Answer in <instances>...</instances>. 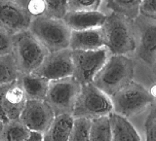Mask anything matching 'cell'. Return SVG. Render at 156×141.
<instances>
[{
  "label": "cell",
  "instance_id": "6da1fadb",
  "mask_svg": "<svg viewBox=\"0 0 156 141\" xmlns=\"http://www.w3.org/2000/svg\"><path fill=\"white\" fill-rule=\"evenodd\" d=\"M135 67L132 57L111 56L95 77L93 84L111 97L134 81Z\"/></svg>",
  "mask_w": 156,
  "mask_h": 141
},
{
  "label": "cell",
  "instance_id": "7a4b0ae2",
  "mask_svg": "<svg viewBox=\"0 0 156 141\" xmlns=\"http://www.w3.org/2000/svg\"><path fill=\"white\" fill-rule=\"evenodd\" d=\"M105 34V47L112 56L134 55L136 39L134 33V19L123 15L111 12L101 26Z\"/></svg>",
  "mask_w": 156,
  "mask_h": 141
},
{
  "label": "cell",
  "instance_id": "3957f363",
  "mask_svg": "<svg viewBox=\"0 0 156 141\" xmlns=\"http://www.w3.org/2000/svg\"><path fill=\"white\" fill-rule=\"evenodd\" d=\"M113 112L132 120L144 114L155 101L153 95L140 83L133 81L110 97Z\"/></svg>",
  "mask_w": 156,
  "mask_h": 141
},
{
  "label": "cell",
  "instance_id": "277c9868",
  "mask_svg": "<svg viewBox=\"0 0 156 141\" xmlns=\"http://www.w3.org/2000/svg\"><path fill=\"white\" fill-rule=\"evenodd\" d=\"M28 30L49 53L69 48L71 29L62 19L50 18L45 15L34 18Z\"/></svg>",
  "mask_w": 156,
  "mask_h": 141
},
{
  "label": "cell",
  "instance_id": "5b68a950",
  "mask_svg": "<svg viewBox=\"0 0 156 141\" xmlns=\"http://www.w3.org/2000/svg\"><path fill=\"white\" fill-rule=\"evenodd\" d=\"M13 55L22 74H29L37 70L48 56L49 51L29 31L13 35Z\"/></svg>",
  "mask_w": 156,
  "mask_h": 141
},
{
  "label": "cell",
  "instance_id": "8992f818",
  "mask_svg": "<svg viewBox=\"0 0 156 141\" xmlns=\"http://www.w3.org/2000/svg\"><path fill=\"white\" fill-rule=\"evenodd\" d=\"M112 112L113 105L108 95L93 83L82 85L72 113L73 118L95 120L109 116Z\"/></svg>",
  "mask_w": 156,
  "mask_h": 141
},
{
  "label": "cell",
  "instance_id": "52a82bcc",
  "mask_svg": "<svg viewBox=\"0 0 156 141\" xmlns=\"http://www.w3.org/2000/svg\"><path fill=\"white\" fill-rule=\"evenodd\" d=\"M81 87L82 85L73 76L50 81L45 101L56 116L63 114L72 116Z\"/></svg>",
  "mask_w": 156,
  "mask_h": 141
},
{
  "label": "cell",
  "instance_id": "ba28073f",
  "mask_svg": "<svg viewBox=\"0 0 156 141\" xmlns=\"http://www.w3.org/2000/svg\"><path fill=\"white\" fill-rule=\"evenodd\" d=\"M134 56L151 69L156 60V19L140 14L134 19Z\"/></svg>",
  "mask_w": 156,
  "mask_h": 141
},
{
  "label": "cell",
  "instance_id": "9c48e42d",
  "mask_svg": "<svg viewBox=\"0 0 156 141\" xmlns=\"http://www.w3.org/2000/svg\"><path fill=\"white\" fill-rule=\"evenodd\" d=\"M111 56L106 47L94 51H72L73 77L81 85L93 83Z\"/></svg>",
  "mask_w": 156,
  "mask_h": 141
},
{
  "label": "cell",
  "instance_id": "30bf717a",
  "mask_svg": "<svg viewBox=\"0 0 156 141\" xmlns=\"http://www.w3.org/2000/svg\"><path fill=\"white\" fill-rule=\"evenodd\" d=\"M33 73L46 78L49 81L73 76L72 50L67 48L65 50L49 53L42 64Z\"/></svg>",
  "mask_w": 156,
  "mask_h": 141
},
{
  "label": "cell",
  "instance_id": "8fae6325",
  "mask_svg": "<svg viewBox=\"0 0 156 141\" xmlns=\"http://www.w3.org/2000/svg\"><path fill=\"white\" fill-rule=\"evenodd\" d=\"M55 118V113L45 100H27L20 120L33 132L44 134Z\"/></svg>",
  "mask_w": 156,
  "mask_h": 141
},
{
  "label": "cell",
  "instance_id": "7c38bea8",
  "mask_svg": "<svg viewBox=\"0 0 156 141\" xmlns=\"http://www.w3.org/2000/svg\"><path fill=\"white\" fill-rule=\"evenodd\" d=\"M32 18L9 0H0V27L11 35L29 29Z\"/></svg>",
  "mask_w": 156,
  "mask_h": 141
},
{
  "label": "cell",
  "instance_id": "4fadbf2b",
  "mask_svg": "<svg viewBox=\"0 0 156 141\" xmlns=\"http://www.w3.org/2000/svg\"><path fill=\"white\" fill-rule=\"evenodd\" d=\"M27 101L19 78L12 83L0 86V106L9 121L20 119Z\"/></svg>",
  "mask_w": 156,
  "mask_h": 141
},
{
  "label": "cell",
  "instance_id": "5bb4252c",
  "mask_svg": "<svg viewBox=\"0 0 156 141\" xmlns=\"http://www.w3.org/2000/svg\"><path fill=\"white\" fill-rule=\"evenodd\" d=\"M105 47V39L101 27L71 30L69 48L72 51H94Z\"/></svg>",
  "mask_w": 156,
  "mask_h": 141
},
{
  "label": "cell",
  "instance_id": "9a60e30c",
  "mask_svg": "<svg viewBox=\"0 0 156 141\" xmlns=\"http://www.w3.org/2000/svg\"><path fill=\"white\" fill-rule=\"evenodd\" d=\"M62 19L71 30H85L101 27L106 15L100 11H68Z\"/></svg>",
  "mask_w": 156,
  "mask_h": 141
},
{
  "label": "cell",
  "instance_id": "2e32d148",
  "mask_svg": "<svg viewBox=\"0 0 156 141\" xmlns=\"http://www.w3.org/2000/svg\"><path fill=\"white\" fill-rule=\"evenodd\" d=\"M111 141H143L134 124L125 117L112 112L109 114Z\"/></svg>",
  "mask_w": 156,
  "mask_h": 141
},
{
  "label": "cell",
  "instance_id": "e0dca14e",
  "mask_svg": "<svg viewBox=\"0 0 156 141\" xmlns=\"http://www.w3.org/2000/svg\"><path fill=\"white\" fill-rule=\"evenodd\" d=\"M27 100H45L50 81L34 73L21 74L19 77Z\"/></svg>",
  "mask_w": 156,
  "mask_h": 141
},
{
  "label": "cell",
  "instance_id": "ac0fdd59",
  "mask_svg": "<svg viewBox=\"0 0 156 141\" xmlns=\"http://www.w3.org/2000/svg\"><path fill=\"white\" fill-rule=\"evenodd\" d=\"M74 118L63 114L56 116L49 129L43 134V141H68Z\"/></svg>",
  "mask_w": 156,
  "mask_h": 141
},
{
  "label": "cell",
  "instance_id": "d6986e66",
  "mask_svg": "<svg viewBox=\"0 0 156 141\" xmlns=\"http://www.w3.org/2000/svg\"><path fill=\"white\" fill-rule=\"evenodd\" d=\"M136 119V128L143 141H156V102Z\"/></svg>",
  "mask_w": 156,
  "mask_h": 141
},
{
  "label": "cell",
  "instance_id": "ffe728a7",
  "mask_svg": "<svg viewBox=\"0 0 156 141\" xmlns=\"http://www.w3.org/2000/svg\"><path fill=\"white\" fill-rule=\"evenodd\" d=\"M31 132L20 119L11 120L5 123L0 141H27Z\"/></svg>",
  "mask_w": 156,
  "mask_h": 141
},
{
  "label": "cell",
  "instance_id": "44dd1931",
  "mask_svg": "<svg viewBox=\"0 0 156 141\" xmlns=\"http://www.w3.org/2000/svg\"><path fill=\"white\" fill-rule=\"evenodd\" d=\"M143 0H106V6L112 12L135 19L140 14V5Z\"/></svg>",
  "mask_w": 156,
  "mask_h": 141
},
{
  "label": "cell",
  "instance_id": "7402d4cb",
  "mask_svg": "<svg viewBox=\"0 0 156 141\" xmlns=\"http://www.w3.org/2000/svg\"><path fill=\"white\" fill-rule=\"evenodd\" d=\"M21 74L13 53L0 57V86L16 81Z\"/></svg>",
  "mask_w": 156,
  "mask_h": 141
},
{
  "label": "cell",
  "instance_id": "603a6c76",
  "mask_svg": "<svg viewBox=\"0 0 156 141\" xmlns=\"http://www.w3.org/2000/svg\"><path fill=\"white\" fill-rule=\"evenodd\" d=\"M90 141H111L109 116L92 120Z\"/></svg>",
  "mask_w": 156,
  "mask_h": 141
},
{
  "label": "cell",
  "instance_id": "cb8c5ba5",
  "mask_svg": "<svg viewBox=\"0 0 156 141\" xmlns=\"http://www.w3.org/2000/svg\"><path fill=\"white\" fill-rule=\"evenodd\" d=\"M92 120L74 119L68 141H90Z\"/></svg>",
  "mask_w": 156,
  "mask_h": 141
},
{
  "label": "cell",
  "instance_id": "d4e9b609",
  "mask_svg": "<svg viewBox=\"0 0 156 141\" xmlns=\"http://www.w3.org/2000/svg\"><path fill=\"white\" fill-rule=\"evenodd\" d=\"M24 10L32 19L45 15V0H9Z\"/></svg>",
  "mask_w": 156,
  "mask_h": 141
},
{
  "label": "cell",
  "instance_id": "484cf974",
  "mask_svg": "<svg viewBox=\"0 0 156 141\" xmlns=\"http://www.w3.org/2000/svg\"><path fill=\"white\" fill-rule=\"evenodd\" d=\"M45 16L63 19L68 12V0H45Z\"/></svg>",
  "mask_w": 156,
  "mask_h": 141
},
{
  "label": "cell",
  "instance_id": "4316f807",
  "mask_svg": "<svg viewBox=\"0 0 156 141\" xmlns=\"http://www.w3.org/2000/svg\"><path fill=\"white\" fill-rule=\"evenodd\" d=\"M102 0H68V11H98Z\"/></svg>",
  "mask_w": 156,
  "mask_h": 141
},
{
  "label": "cell",
  "instance_id": "83f0119b",
  "mask_svg": "<svg viewBox=\"0 0 156 141\" xmlns=\"http://www.w3.org/2000/svg\"><path fill=\"white\" fill-rule=\"evenodd\" d=\"M13 53V35L0 27V57Z\"/></svg>",
  "mask_w": 156,
  "mask_h": 141
},
{
  "label": "cell",
  "instance_id": "f1b7e54d",
  "mask_svg": "<svg viewBox=\"0 0 156 141\" xmlns=\"http://www.w3.org/2000/svg\"><path fill=\"white\" fill-rule=\"evenodd\" d=\"M140 14L156 19V0H143L140 5Z\"/></svg>",
  "mask_w": 156,
  "mask_h": 141
},
{
  "label": "cell",
  "instance_id": "f546056e",
  "mask_svg": "<svg viewBox=\"0 0 156 141\" xmlns=\"http://www.w3.org/2000/svg\"><path fill=\"white\" fill-rule=\"evenodd\" d=\"M27 141H43V134L38 132H33L32 131Z\"/></svg>",
  "mask_w": 156,
  "mask_h": 141
},
{
  "label": "cell",
  "instance_id": "4dcf8cb0",
  "mask_svg": "<svg viewBox=\"0 0 156 141\" xmlns=\"http://www.w3.org/2000/svg\"><path fill=\"white\" fill-rule=\"evenodd\" d=\"M0 120H1V121H3L4 123H7V122L9 121V120H8V118H7V116L5 115L4 111L2 110L1 106H0Z\"/></svg>",
  "mask_w": 156,
  "mask_h": 141
},
{
  "label": "cell",
  "instance_id": "1f68e13d",
  "mask_svg": "<svg viewBox=\"0 0 156 141\" xmlns=\"http://www.w3.org/2000/svg\"><path fill=\"white\" fill-rule=\"evenodd\" d=\"M4 125H5L4 122L0 120V139H1V135H2V131H3V129H4Z\"/></svg>",
  "mask_w": 156,
  "mask_h": 141
},
{
  "label": "cell",
  "instance_id": "d6a6232c",
  "mask_svg": "<svg viewBox=\"0 0 156 141\" xmlns=\"http://www.w3.org/2000/svg\"><path fill=\"white\" fill-rule=\"evenodd\" d=\"M151 71H152V74H153V76L155 77V79H156V60L154 62L153 66L151 67Z\"/></svg>",
  "mask_w": 156,
  "mask_h": 141
}]
</instances>
